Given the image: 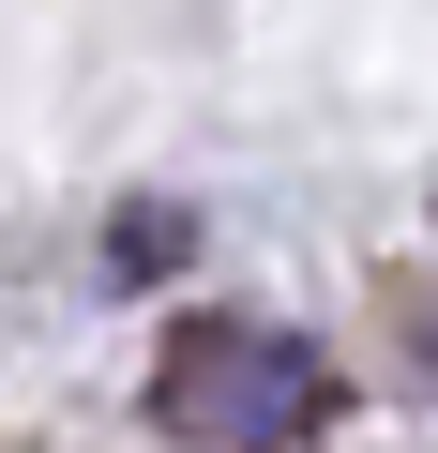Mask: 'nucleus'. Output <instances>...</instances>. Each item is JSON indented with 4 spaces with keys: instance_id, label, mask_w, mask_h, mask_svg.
<instances>
[{
    "instance_id": "obj_1",
    "label": "nucleus",
    "mask_w": 438,
    "mask_h": 453,
    "mask_svg": "<svg viewBox=\"0 0 438 453\" xmlns=\"http://www.w3.org/2000/svg\"><path fill=\"white\" fill-rule=\"evenodd\" d=\"M151 408L211 453H273V438L318 423V348L273 333V318H181L166 363H151Z\"/></svg>"
},
{
    "instance_id": "obj_2",
    "label": "nucleus",
    "mask_w": 438,
    "mask_h": 453,
    "mask_svg": "<svg viewBox=\"0 0 438 453\" xmlns=\"http://www.w3.org/2000/svg\"><path fill=\"white\" fill-rule=\"evenodd\" d=\"M408 348H423V363H438V288H423V303H408Z\"/></svg>"
}]
</instances>
